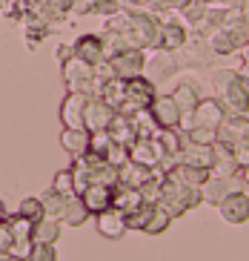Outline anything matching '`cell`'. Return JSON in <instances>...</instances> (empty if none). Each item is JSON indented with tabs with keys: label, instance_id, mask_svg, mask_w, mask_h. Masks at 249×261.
I'll return each mask as SVG.
<instances>
[{
	"label": "cell",
	"instance_id": "obj_27",
	"mask_svg": "<svg viewBox=\"0 0 249 261\" xmlns=\"http://www.w3.org/2000/svg\"><path fill=\"white\" fill-rule=\"evenodd\" d=\"M61 230L63 224L58 221V218H40V221H35V232H32V241L35 244H54L58 238H61Z\"/></svg>",
	"mask_w": 249,
	"mask_h": 261
},
{
	"label": "cell",
	"instance_id": "obj_12",
	"mask_svg": "<svg viewBox=\"0 0 249 261\" xmlns=\"http://www.w3.org/2000/svg\"><path fill=\"white\" fill-rule=\"evenodd\" d=\"M163 158H166V152H163V146H160V141L155 138V135H152V138H137L135 144L129 146V161L141 164V167L155 169V167H160Z\"/></svg>",
	"mask_w": 249,
	"mask_h": 261
},
{
	"label": "cell",
	"instance_id": "obj_15",
	"mask_svg": "<svg viewBox=\"0 0 249 261\" xmlns=\"http://www.w3.org/2000/svg\"><path fill=\"white\" fill-rule=\"evenodd\" d=\"M218 213L227 224H246L249 221V192H232L218 204Z\"/></svg>",
	"mask_w": 249,
	"mask_h": 261
},
{
	"label": "cell",
	"instance_id": "obj_19",
	"mask_svg": "<svg viewBox=\"0 0 249 261\" xmlns=\"http://www.w3.org/2000/svg\"><path fill=\"white\" fill-rule=\"evenodd\" d=\"M83 204H86V210H89L92 215L98 213H106V210L112 207L115 201V187H106V184H89V190L80 195Z\"/></svg>",
	"mask_w": 249,
	"mask_h": 261
},
{
	"label": "cell",
	"instance_id": "obj_34",
	"mask_svg": "<svg viewBox=\"0 0 249 261\" xmlns=\"http://www.w3.org/2000/svg\"><path fill=\"white\" fill-rule=\"evenodd\" d=\"M132 123H135V132H137V138H152L155 132L160 129L158 121L152 118L149 109H144V112H137V115H132Z\"/></svg>",
	"mask_w": 249,
	"mask_h": 261
},
{
	"label": "cell",
	"instance_id": "obj_46",
	"mask_svg": "<svg viewBox=\"0 0 249 261\" xmlns=\"http://www.w3.org/2000/svg\"><path fill=\"white\" fill-rule=\"evenodd\" d=\"M241 52H243V66H241V72H246V75H249V43L241 49Z\"/></svg>",
	"mask_w": 249,
	"mask_h": 261
},
{
	"label": "cell",
	"instance_id": "obj_32",
	"mask_svg": "<svg viewBox=\"0 0 249 261\" xmlns=\"http://www.w3.org/2000/svg\"><path fill=\"white\" fill-rule=\"evenodd\" d=\"M6 224H9V230H12V236H15V241H26V238H32V232H35V221L23 218L20 213L6 215Z\"/></svg>",
	"mask_w": 249,
	"mask_h": 261
},
{
	"label": "cell",
	"instance_id": "obj_17",
	"mask_svg": "<svg viewBox=\"0 0 249 261\" xmlns=\"http://www.w3.org/2000/svg\"><path fill=\"white\" fill-rule=\"evenodd\" d=\"M95 227H98V232L103 238H109V241H118V238L126 236V215L121 213V210L109 207L106 213H98L95 215Z\"/></svg>",
	"mask_w": 249,
	"mask_h": 261
},
{
	"label": "cell",
	"instance_id": "obj_41",
	"mask_svg": "<svg viewBox=\"0 0 249 261\" xmlns=\"http://www.w3.org/2000/svg\"><path fill=\"white\" fill-rule=\"evenodd\" d=\"M32 250H35V241L32 238H26V241H15L12 244V250H9V255L17 261H29L32 258Z\"/></svg>",
	"mask_w": 249,
	"mask_h": 261
},
{
	"label": "cell",
	"instance_id": "obj_39",
	"mask_svg": "<svg viewBox=\"0 0 249 261\" xmlns=\"http://www.w3.org/2000/svg\"><path fill=\"white\" fill-rule=\"evenodd\" d=\"M106 161L115 164V167H123V164L129 161V146H126V144H118V141H112L109 152H106Z\"/></svg>",
	"mask_w": 249,
	"mask_h": 261
},
{
	"label": "cell",
	"instance_id": "obj_44",
	"mask_svg": "<svg viewBox=\"0 0 249 261\" xmlns=\"http://www.w3.org/2000/svg\"><path fill=\"white\" fill-rule=\"evenodd\" d=\"M12 244H15V236H12V230H9L6 221H0V253H9Z\"/></svg>",
	"mask_w": 249,
	"mask_h": 261
},
{
	"label": "cell",
	"instance_id": "obj_40",
	"mask_svg": "<svg viewBox=\"0 0 249 261\" xmlns=\"http://www.w3.org/2000/svg\"><path fill=\"white\" fill-rule=\"evenodd\" d=\"M186 138H189V141H195V144H215V141H218V129L195 126V129H186Z\"/></svg>",
	"mask_w": 249,
	"mask_h": 261
},
{
	"label": "cell",
	"instance_id": "obj_4",
	"mask_svg": "<svg viewBox=\"0 0 249 261\" xmlns=\"http://www.w3.org/2000/svg\"><path fill=\"white\" fill-rule=\"evenodd\" d=\"M175 58L181 63V69H204V66H212V63L218 61L209 38L206 35H198V32H189L186 43L175 52Z\"/></svg>",
	"mask_w": 249,
	"mask_h": 261
},
{
	"label": "cell",
	"instance_id": "obj_20",
	"mask_svg": "<svg viewBox=\"0 0 249 261\" xmlns=\"http://www.w3.org/2000/svg\"><path fill=\"white\" fill-rule=\"evenodd\" d=\"M246 135H249V118L246 115H227V121L218 126V141L227 146L238 144Z\"/></svg>",
	"mask_w": 249,
	"mask_h": 261
},
{
	"label": "cell",
	"instance_id": "obj_6",
	"mask_svg": "<svg viewBox=\"0 0 249 261\" xmlns=\"http://www.w3.org/2000/svg\"><path fill=\"white\" fill-rule=\"evenodd\" d=\"M227 121V109L218 98H204L201 103L195 107V112L183 115L181 121V129H195V126H206V129H218L220 123Z\"/></svg>",
	"mask_w": 249,
	"mask_h": 261
},
{
	"label": "cell",
	"instance_id": "obj_28",
	"mask_svg": "<svg viewBox=\"0 0 249 261\" xmlns=\"http://www.w3.org/2000/svg\"><path fill=\"white\" fill-rule=\"evenodd\" d=\"M115 210H121L123 215H132L137 207H144V198H141V190H132V187H115Z\"/></svg>",
	"mask_w": 249,
	"mask_h": 261
},
{
	"label": "cell",
	"instance_id": "obj_1",
	"mask_svg": "<svg viewBox=\"0 0 249 261\" xmlns=\"http://www.w3.org/2000/svg\"><path fill=\"white\" fill-rule=\"evenodd\" d=\"M158 29H160L158 15H152V12H132L129 23L121 32V38L129 49H155Z\"/></svg>",
	"mask_w": 249,
	"mask_h": 261
},
{
	"label": "cell",
	"instance_id": "obj_21",
	"mask_svg": "<svg viewBox=\"0 0 249 261\" xmlns=\"http://www.w3.org/2000/svg\"><path fill=\"white\" fill-rule=\"evenodd\" d=\"M172 98H175V103L181 107L183 115H189V112H195V107L204 100V95H201V86H198L195 81H181V84L175 86Z\"/></svg>",
	"mask_w": 249,
	"mask_h": 261
},
{
	"label": "cell",
	"instance_id": "obj_37",
	"mask_svg": "<svg viewBox=\"0 0 249 261\" xmlns=\"http://www.w3.org/2000/svg\"><path fill=\"white\" fill-rule=\"evenodd\" d=\"M17 213H20L23 218H29V221H40V218H43V201L40 198H23Z\"/></svg>",
	"mask_w": 249,
	"mask_h": 261
},
{
	"label": "cell",
	"instance_id": "obj_11",
	"mask_svg": "<svg viewBox=\"0 0 249 261\" xmlns=\"http://www.w3.org/2000/svg\"><path fill=\"white\" fill-rule=\"evenodd\" d=\"M178 69H181V63H178L175 52H163V49H155V58H152V61H146L144 75L149 77V81H152L155 86H158V84H163V81H169V77L178 75Z\"/></svg>",
	"mask_w": 249,
	"mask_h": 261
},
{
	"label": "cell",
	"instance_id": "obj_36",
	"mask_svg": "<svg viewBox=\"0 0 249 261\" xmlns=\"http://www.w3.org/2000/svg\"><path fill=\"white\" fill-rule=\"evenodd\" d=\"M152 210H155V207H149V204L137 207L132 215H126V227H129V230H141V232H144L146 224H149V218H152Z\"/></svg>",
	"mask_w": 249,
	"mask_h": 261
},
{
	"label": "cell",
	"instance_id": "obj_9",
	"mask_svg": "<svg viewBox=\"0 0 249 261\" xmlns=\"http://www.w3.org/2000/svg\"><path fill=\"white\" fill-rule=\"evenodd\" d=\"M178 161L201 167V169H209L212 172V167H215V144H195V141H189L186 132H183V144H181V152H178Z\"/></svg>",
	"mask_w": 249,
	"mask_h": 261
},
{
	"label": "cell",
	"instance_id": "obj_5",
	"mask_svg": "<svg viewBox=\"0 0 249 261\" xmlns=\"http://www.w3.org/2000/svg\"><path fill=\"white\" fill-rule=\"evenodd\" d=\"M155 98H158V86L146 75H137L132 81H126V100H123V107L118 112L121 115H137V112L149 109Z\"/></svg>",
	"mask_w": 249,
	"mask_h": 261
},
{
	"label": "cell",
	"instance_id": "obj_25",
	"mask_svg": "<svg viewBox=\"0 0 249 261\" xmlns=\"http://www.w3.org/2000/svg\"><path fill=\"white\" fill-rule=\"evenodd\" d=\"M212 175H224V178L241 175V167L235 161L232 149L227 144H220V141H215V167H212Z\"/></svg>",
	"mask_w": 249,
	"mask_h": 261
},
{
	"label": "cell",
	"instance_id": "obj_29",
	"mask_svg": "<svg viewBox=\"0 0 249 261\" xmlns=\"http://www.w3.org/2000/svg\"><path fill=\"white\" fill-rule=\"evenodd\" d=\"M89 210H86V204H83V198L80 195H72L69 198V204H66V210H63V218H61V224L63 227H83V224L89 221Z\"/></svg>",
	"mask_w": 249,
	"mask_h": 261
},
{
	"label": "cell",
	"instance_id": "obj_33",
	"mask_svg": "<svg viewBox=\"0 0 249 261\" xmlns=\"http://www.w3.org/2000/svg\"><path fill=\"white\" fill-rule=\"evenodd\" d=\"M172 221H175V218L158 204V207L152 210V218H149V224H146L144 232H146V236H160V232L169 230V224H172Z\"/></svg>",
	"mask_w": 249,
	"mask_h": 261
},
{
	"label": "cell",
	"instance_id": "obj_45",
	"mask_svg": "<svg viewBox=\"0 0 249 261\" xmlns=\"http://www.w3.org/2000/svg\"><path fill=\"white\" fill-rule=\"evenodd\" d=\"M69 58H75V46H61L58 49V63H66Z\"/></svg>",
	"mask_w": 249,
	"mask_h": 261
},
{
	"label": "cell",
	"instance_id": "obj_18",
	"mask_svg": "<svg viewBox=\"0 0 249 261\" xmlns=\"http://www.w3.org/2000/svg\"><path fill=\"white\" fill-rule=\"evenodd\" d=\"M75 46V55L83 58L86 63L98 66V63L106 61V52H103V35H80V38L72 43Z\"/></svg>",
	"mask_w": 249,
	"mask_h": 261
},
{
	"label": "cell",
	"instance_id": "obj_26",
	"mask_svg": "<svg viewBox=\"0 0 249 261\" xmlns=\"http://www.w3.org/2000/svg\"><path fill=\"white\" fill-rule=\"evenodd\" d=\"M109 135H112V141H118V144H126V146L135 144L137 132H135V123H132V115H121V112H115L112 126H109Z\"/></svg>",
	"mask_w": 249,
	"mask_h": 261
},
{
	"label": "cell",
	"instance_id": "obj_30",
	"mask_svg": "<svg viewBox=\"0 0 249 261\" xmlns=\"http://www.w3.org/2000/svg\"><path fill=\"white\" fill-rule=\"evenodd\" d=\"M69 198H72V195H61V192H54V190H49L43 195V215L46 218H58V221H61L63 218V210H66V204H69Z\"/></svg>",
	"mask_w": 249,
	"mask_h": 261
},
{
	"label": "cell",
	"instance_id": "obj_24",
	"mask_svg": "<svg viewBox=\"0 0 249 261\" xmlns=\"http://www.w3.org/2000/svg\"><path fill=\"white\" fill-rule=\"evenodd\" d=\"M95 98H100L103 103H109V107L118 112V109L123 107V100H126V81H123V77H109V81H103Z\"/></svg>",
	"mask_w": 249,
	"mask_h": 261
},
{
	"label": "cell",
	"instance_id": "obj_3",
	"mask_svg": "<svg viewBox=\"0 0 249 261\" xmlns=\"http://www.w3.org/2000/svg\"><path fill=\"white\" fill-rule=\"evenodd\" d=\"M63 69V84H66L69 92H83L89 95V98H95L100 89V81L98 75H95V66L92 63H86L83 58H69L66 63H61Z\"/></svg>",
	"mask_w": 249,
	"mask_h": 261
},
{
	"label": "cell",
	"instance_id": "obj_43",
	"mask_svg": "<svg viewBox=\"0 0 249 261\" xmlns=\"http://www.w3.org/2000/svg\"><path fill=\"white\" fill-rule=\"evenodd\" d=\"M29 261H58V250H54V244H35Z\"/></svg>",
	"mask_w": 249,
	"mask_h": 261
},
{
	"label": "cell",
	"instance_id": "obj_7",
	"mask_svg": "<svg viewBox=\"0 0 249 261\" xmlns=\"http://www.w3.org/2000/svg\"><path fill=\"white\" fill-rule=\"evenodd\" d=\"M215 98L224 103L227 115H246L249 112V75L238 69V75L232 77V84L224 92H218Z\"/></svg>",
	"mask_w": 249,
	"mask_h": 261
},
{
	"label": "cell",
	"instance_id": "obj_48",
	"mask_svg": "<svg viewBox=\"0 0 249 261\" xmlns=\"http://www.w3.org/2000/svg\"><path fill=\"white\" fill-rule=\"evenodd\" d=\"M6 215L9 213H6V207H3V201H0V221H6Z\"/></svg>",
	"mask_w": 249,
	"mask_h": 261
},
{
	"label": "cell",
	"instance_id": "obj_8",
	"mask_svg": "<svg viewBox=\"0 0 249 261\" xmlns=\"http://www.w3.org/2000/svg\"><path fill=\"white\" fill-rule=\"evenodd\" d=\"M232 192H246V190H243V178L241 175H232V178L209 175V181L201 187L204 204H209V207H218L220 201L227 198V195H232Z\"/></svg>",
	"mask_w": 249,
	"mask_h": 261
},
{
	"label": "cell",
	"instance_id": "obj_14",
	"mask_svg": "<svg viewBox=\"0 0 249 261\" xmlns=\"http://www.w3.org/2000/svg\"><path fill=\"white\" fill-rule=\"evenodd\" d=\"M86 103H89V95L83 92H69L61 103V121L69 129H86L83 126V112H86Z\"/></svg>",
	"mask_w": 249,
	"mask_h": 261
},
{
	"label": "cell",
	"instance_id": "obj_10",
	"mask_svg": "<svg viewBox=\"0 0 249 261\" xmlns=\"http://www.w3.org/2000/svg\"><path fill=\"white\" fill-rule=\"evenodd\" d=\"M109 63H112L115 77L132 81V77L144 75V69H146V55H144V49H123V52L115 55Z\"/></svg>",
	"mask_w": 249,
	"mask_h": 261
},
{
	"label": "cell",
	"instance_id": "obj_38",
	"mask_svg": "<svg viewBox=\"0 0 249 261\" xmlns=\"http://www.w3.org/2000/svg\"><path fill=\"white\" fill-rule=\"evenodd\" d=\"M109 146H112V135H109V129L92 132L89 152H95V155H103V158H106V152H109Z\"/></svg>",
	"mask_w": 249,
	"mask_h": 261
},
{
	"label": "cell",
	"instance_id": "obj_31",
	"mask_svg": "<svg viewBox=\"0 0 249 261\" xmlns=\"http://www.w3.org/2000/svg\"><path fill=\"white\" fill-rule=\"evenodd\" d=\"M155 138L160 141V146H163L166 155L178 158V152H181V144H183V132H181V129H158V132H155Z\"/></svg>",
	"mask_w": 249,
	"mask_h": 261
},
{
	"label": "cell",
	"instance_id": "obj_16",
	"mask_svg": "<svg viewBox=\"0 0 249 261\" xmlns=\"http://www.w3.org/2000/svg\"><path fill=\"white\" fill-rule=\"evenodd\" d=\"M112 118H115V109L109 103H103L100 98H89L86 103V112H83V126L89 132H100V129H109L112 126Z\"/></svg>",
	"mask_w": 249,
	"mask_h": 261
},
{
	"label": "cell",
	"instance_id": "obj_42",
	"mask_svg": "<svg viewBox=\"0 0 249 261\" xmlns=\"http://www.w3.org/2000/svg\"><path fill=\"white\" fill-rule=\"evenodd\" d=\"M229 149H232V155H235V161H238V167H241V169L249 167V135H246V138H241L238 144H232Z\"/></svg>",
	"mask_w": 249,
	"mask_h": 261
},
{
	"label": "cell",
	"instance_id": "obj_13",
	"mask_svg": "<svg viewBox=\"0 0 249 261\" xmlns=\"http://www.w3.org/2000/svg\"><path fill=\"white\" fill-rule=\"evenodd\" d=\"M149 112H152V118L158 121L160 129H181L183 112H181V107L175 103L172 95H158V98L152 100Z\"/></svg>",
	"mask_w": 249,
	"mask_h": 261
},
{
	"label": "cell",
	"instance_id": "obj_23",
	"mask_svg": "<svg viewBox=\"0 0 249 261\" xmlns=\"http://www.w3.org/2000/svg\"><path fill=\"white\" fill-rule=\"evenodd\" d=\"M152 178V169L149 167H141L135 161H126L121 169H118V187H132V190H141Z\"/></svg>",
	"mask_w": 249,
	"mask_h": 261
},
{
	"label": "cell",
	"instance_id": "obj_49",
	"mask_svg": "<svg viewBox=\"0 0 249 261\" xmlns=\"http://www.w3.org/2000/svg\"><path fill=\"white\" fill-rule=\"evenodd\" d=\"M0 3H3V0H0Z\"/></svg>",
	"mask_w": 249,
	"mask_h": 261
},
{
	"label": "cell",
	"instance_id": "obj_47",
	"mask_svg": "<svg viewBox=\"0 0 249 261\" xmlns=\"http://www.w3.org/2000/svg\"><path fill=\"white\" fill-rule=\"evenodd\" d=\"M241 178H243V190L249 192V167H243V169H241Z\"/></svg>",
	"mask_w": 249,
	"mask_h": 261
},
{
	"label": "cell",
	"instance_id": "obj_2",
	"mask_svg": "<svg viewBox=\"0 0 249 261\" xmlns=\"http://www.w3.org/2000/svg\"><path fill=\"white\" fill-rule=\"evenodd\" d=\"M201 204H204V195H201L198 187H186V184L172 181V178H163V201H160V207L172 218H181V215H186L189 210L201 207Z\"/></svg>",
	"mask_w": 249,
	"mask_h": 261
},
{
	"label": "cell",
	"instance_id": "obj_35",
	"mask_svg": "<svg viewBox=\"0 0 249 261\" xmlns=\"http://www.w3.org/2000/svg\"><path fill=\"white\" fill-rule=\"evenodd\" d=\"M52 190L61 192V195H77V192H75V175H72V167H69V169H61V172L54 175Z\"/></svg>",
	"mask_w": 249,
	"mask_h": 261
},
{
	"label": "cell",
	"instance_id": "obj_22",
	"mask_svg": "<svg viewBox=\"0 0 249 261\" xmlns=\"http://www.w3.org/2000/svg\"><path fill=\"white\" fill-rule=\"evenodd\" d=\"M89 141H92L89 129H69V126H63L61 132V146L72 158H80V155L89 152Z\"/></svg>",
	"mask_w": 249,
	"mask_h": 261
}]
</instances>
